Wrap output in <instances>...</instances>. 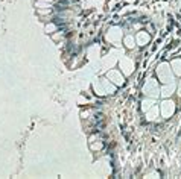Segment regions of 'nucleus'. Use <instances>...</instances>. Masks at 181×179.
I'll return each mask as SVG.
<instances>
[{"instance_id":"1","label":"nucleus","mask_w":181,"mask_h":179,"mask_svg":"<svg viewBox=\"0 0 181 179\" xmlns=\"http://www.w3.org/2000/svg\"><path fill=\"white\" fill-rule=\"evenodd\" d=\"M157 75H158L160 81H161V82H164V84H169V82H172V81H174L172 71H171V68H169V65H168V64H161V65L157 68Z\"/></svg>"},{"instance_id":"2","label":"nucleus","mask_w":181,"mask_h":179,"mask_svg":"<svg viewBox=\"0 0 181 179\" xmlns=\"http://www.w3.org/2000/svg\"><path fill=\"white\" fill-rule=\"evenodd\" d=\"M143 93L148 96V97H157L160 94V90H158V84L155 79H149L146 81L145 87H143Z\"/></svg>"},{"instance_id":"3","label":"nucleus","mask_w":181,"mask_h":179,"mask_svg":"<svg viewBox=\"0 0 181 179\" xmlns=\"http://www.w3.org/2000/svg\"><path fill=\"white\" fill-rule=\"evenodd\" d=\"M174 111H175V103H174L172 100H164V102L161 103V114H163L164 117L172 115Z\"/></svg>"},{"instance_id":"4","label":"nucleus","mask_w":181,"mask_h":179,"mask_svg":"<svg viewBox=\"0 0 181 179\" xmlns=\"http://www.w3.org/2000/svg\"><path fill=\"white\" fill-rule=\"evenodd\" d=\"M107 78H108L111 82H114L116 85H122V84H123V76H122L117 70H111V71H108V73H107Z\"/></svg>"},{"instance_id":"5","label":"nucleus","mask_w":181,"mask_h":179,"mask_svg":"<svg viewBox=\"0 0 181 179\" xmlns=\"http://www.w3.org/2000/svg\"><path fill=\"white\" fill-rule=\"evenodd\" d=\"M120 67H122V70L125 71V75H130V73L133 71V62H131V59H130V58H123V59L120 61Z\"/></svg>"},{"instance_id":"6","label":"nucleus","mask_w":181,"mask_h":179,"mask_svg":"<svg viewBox=\"0 0 181 179\" xmlns=\"http://www.w3.org/2000/svg\"><path fill=\"white\" fill-rule=\"evenodd\" d=\"M122 37V32L117 29V27H114V29H111V32L108 34V40L110 41H113V43H116V41H119V38Z\"/></svg>"},{"instance_id":"7","label":"nucleus","mask_w":181,"mask_h":179,"mask_svg":"<svg viewBox=\"0 0 181 179\" xmlns=\"http://www.w3.org/2000/svg\"><path fill=\"white\" fill-rule=\"evenodd\" d=\"M149 41V35L146 34V32H140V34H137V44L143 46L146 44Z\"/></svg>"},{"instance_id":"8","label":"nucleus","mask_w":181,"mask_h":179,"mask_svg":"<svg viewBox=\"0 0 181 179\" xmlns=\"http://www.w3.org/2000/svg\"><path fill=\"white\" fill-rule=\"evenodd\" d=\"M174 90H175V85H172V84H171V85H166L164 88L161 90V96H163V97H169V96L174 93Z\"/></svg>"},{"instance_id":"9","label":"nucleus","mask_w":181,"mask_h":179,"mask_svg":"<svg viewBox=\"0 0 181 179\" xmlns=\"http://www.w3.org/2000/svg\"><path fill=\"white\" fill-rule=\"evenodd\" d=\"M146 112H148V114H146L148 120H155V117L158 115V108H157V106H154L152 109H148Z\"/></svg>"},{"instance_id":"10","label":"nucleus","mask_w":181,"mask_h":179,"mask_svg":"<svg viewBox=\"0 0 181 179\" xmlns=\"http://www.w3.org/2000/svg\"><path fill=\"white\" fill-rule=\"evenodd\" d=\"M102 84H104V87H105V93H114V90H116V87L110 82V81H107V79H102L100 81Z\"/></svg>"},{"instance_id":"11","label":"nucleus","mask_w":181,"mask_h":179,"mask_svg":"<svg viewBox=\"0 0 181 179\" xmlns=\"http://www.w3.org/2000/svg\"><path fill=\"white\" fill-rule=\"evenodd\" d=\"M152 105H154V100H152V99H146V100H143V103H141V109H143V111H148V109L152 108Z\"/></svg>"},{"instance_id":"12","label":"nucleus","mask_w":181,"mask_h":179,"mask_svg":"<svg viewBox=\"0 0 181 179\" xmlns=\"http://www.w3.org/2000/svg\"><path fill=\"white\" fill-rule=\"evenodd\" d=\"M125 44H126V47L133 49L134 47V37H126L125 38Z\"/></svg>"},{"instance_id":"13","label":"nucleus","mask_w":181,"mask_h":179,"mask_svg":"<svg viewBox=\"0 0 181 179\" xmlns=\"http://www.w3.org/2000/svg\"><path fill=\"white\" fill-rule=\"evenodd\" d=\"M172 65L175 67V73H177V75H181V61H174Z\"/></svg>"},{"instance_id":"14","label":"nucleus","mask_w":181,"mask_h":179,"mask_svg":"<svg viewBox=\"0 0 181 179\" xmlns=\"http://www.w3.org/2000/svg\"><path fill=\"white\" fill-rule=\"evenodd\" d=\"M55 29H56L55 24H47V26H46V31H47V32H53Z\"/></svg>"},{"instance_id":"15","label":"nucleus","mask_w":181,"mask_h":179,"mask_svg":"<svg viewBox=\"0 0 181 179\" xmlns=\"http://www.w3.org/2000/svg\"><path fill=\"white\" fill-rule=\"evenodd\" d=\"M91 147H93V149H100V147H102V144H100V143H97V144H93Z\"/></svg>"},{"instance_id":"16","label":"nucleus","mask_w":181,"mask_h":179,"mask_svg":"<svg viewBox=\"0 0 181 179\" xmlns=\"http://www.w3.org/2000/svg\"><path fill=\"white\" fill-rule=\"evenodd\" d=\"M178 94H180V96H181V85H180V93H178Z\"/></svg>"}]
</instances>
